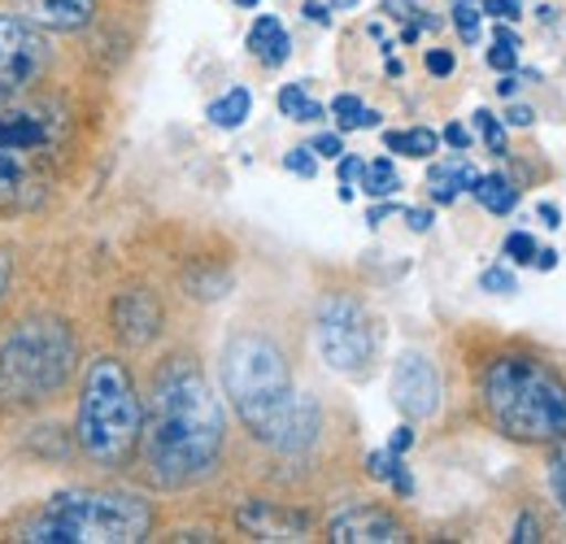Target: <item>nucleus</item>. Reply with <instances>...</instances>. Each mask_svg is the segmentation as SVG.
I'll list each match as a JSON object with an SVG mask.
<instances>
[{"mask_svg": "<svg viewBox=\"0 0 566 544\" xmlns=\"http://www.w3.org/2000/svg\"><path fill=\"white\" fill-rule=\"evenodd\" d=\"M140 440L144 471L157 488H184L213 471L227 440V418L206 375L188 357L157 370Z\"/></svg>", "mask_w": 566, "mask_h": 544, "instance_id": "1", "label": "nucleus"}, {"mask_svg": "<svg viewBox=\"0 0 566 544\" xmlns=\"http://www.w3.org/2000/svg\"><path fill=\"white\" fill-rule=\"evenodd\" d=\"M222 388L258 440L275 444L283 453H301L314 444L318 406H314V397L292 388L287 362L275 341L244 332L227 344L222 348Z\"/></svg>", "mask_w": 566, "mask_h": 544, "instance_id": "2", "label": "nucleus"}, {"mask_svg": "<svg viewBox=\"0 0 566 544\" xmlns=\"http://www.w3.org/2000/svg\"><path fill=\"white\" fill-rule=\"evenodd\" d=\"M153 532V505L136 492H57L18 523L27 544H136Z\"/></svg>", "mask_w": 566, "mask_h": 544, "instance_id": "3", "label": "nucleus"}, {"mask_svg": "<svg viewBox=\"0 0 566 544\" xmlns=\"http://www.w3.org/2000/svg\"><path fill=\"white\" fill-rule=\"evenodd\" d=\"M484 406L493 422L527 444L566 436V384L536 357L505 353L484 370Z\"/></svg>", "mask_w": 566, "mask_h": 544, "instance_id": "4", "label": "nucleus"}, {"mask_svg": "<svg viewBox=\"0 0 566 544\" xmlns=\"http://www.w3.org/2000/svg\"><path fill=\"white\" fill-rule=\"evenodd\" d=\"M144 431V406L136 397V384L127 375V366L118 357H96L87 366L83 393H78V418H74V436L78 449L105 467V471H123L140 444Z\"/></svg>", "mask_w": 566, "mask_h": 544, "instance_id": "5", "label": "nucleus"}, {"mask_svg": "<svg viewBox=\"0 0 566 544\" xmlns=\"http://www.w3.org/2000/svg\"><path fill=\"white\" fill-rule=\"evenodd\" d=\"M74 370V336L57 318H31L0 344V401L40 406L53 401Z\"/></svg>", "mask_w": 566, "mask_h": 544, "instance_id": "6", "label": "nucleus"}, {"mask_svg": "<svg viewBox=\"0 0 566 544\" xmlns=\"http://www.w3.org/2000/svg\"><path fill=\"white\" fill-rule=\"evenodd\" d=\"M314 341L323 362L336 370V375H366L370 370V357H375V323L370 314L361 310V301L336 292L318 305V318H314Z\"/></svg>", "mask_w": 566, "mask_h": 544, "instance_id": "7", "label": "nucleus"}, {"mask_svg": "<svg viewBox=\"0 0 566 544\" xmlns=\"http://www.w3.org/2000/svg\"><path fill=\"white\" fill-rule=\"evenodd\" d=\"M53 66V44L44 27L18 13H0V96L27 92L44 70Z\"/></svg>", "mask_w": 566, "mask_h": 544, "instance_id": "8", "label": "nucleus"}, {"mask_svg": "<svg viewBox=\"0 0 566 544\" xmlns=\"http://www.w3.org/2000/svg\"><path fill=\"white\" fill-rule=\"evenodd\" d=\"M392 406L415 422L440 409V375L427 353H401V362L392 366Z\"/></svg>", "mask_w": 566, "mask_h": 544, "instance_id": "9", "label": "nucleus"}, {"mask_svg": "<svg viewBox=\"0 0 566 544\" xmlns=\"http://www.w3.org/2000/svg\"><path fill=\"white\" fill-rule=\"evenodd\" d=\"M327 536H332L336 544H401V541H410V536H406V523L392 519V514L379 510V505H349L345 514L332 519Z\"/></svg>", "mask_w": 566, "mask_h": 544, "instance_id": "10", "label": "nucleus"}, {"mask_svg": "<svg viewBox=\"0 0 566 544\" xmlns=\"http://www.w3.org/2000/svg\"><path fill=\"white\" fill-rule=\"evenodd\" d=\"M235 523L253 541H305L310 536V514L275 505V501H249V505H240L235 510Z\"/></svg>", "mask_w": 566, "mask_h": 544, "instance_id": "11", "label": "nucleus"}, {"mask_svg": "<svg viewBox=\"0 0 566 544\" xmlns=\"http://www.w3.org/2000/svg\"><path fill=\"white\" fill-rule=\"evenodd\" d=\"M114 332L127 344H148L161 332V305L148 296V292H123L114 301Z\"/></svg>", "mask_w": 566, "mask_h": 544, "instance_id": "12", "label": "nucleus"}, {"mask_svg": "<svg viewBox=\"0 0 566 544\" xmlns=\"http://www.w3.org/2000/svg\"><path fill=\"white\" fill-rule=\"evenodd\" d=\"M31 13L53 31H83L96 18V0H31Z\"/></svg>", "mask_w": 566, "mask_h": 544, "instance_id": "13", "label": "nucleus"}, {"mask_svg": "<svg viewBox=\"0 0 566 544\" xmlns=\"http://www.w3.org/2000/svg\"><path fill=\"white\" fill-rule=\"evenodd\" d=\"M475 179H480V175H475V166H471L467 157H453V161H436V166L427 170V184H431V201H436V205H453V201H458V192H467Z\"/></svg>", "mask_w": 566, "mask_h": 544, "instance_id": "14", "label": "nucleus"}, {"mask_svg": "<svg viewBox=\"0 0 566 544\" xmlns=\"http://www.w3.org/2000/svg\"><path fill=\"white\" fill-rule=\"evenodd\" d=\"M53 139V127L40 114H0V148H22L35 153Z\"/></svg>", "mask_w": 566, "mask_h": 544, "instance_id": "15", "label": "nucleus"}, {"mask_svg": "<svg viewBox=\"0 0 566 544\" xmlns=\"http://www.w3.org/2000/svg\"><path fill=\"white\" fill-rule=\"evenodd\" d=\"M249 53H253L262 66H283V62H287L292 40H287V31H283L280 18L262 13V18L253 22V31H249Z\"/></svg>", "mask_w": 566, "mask_h": 544, "instance_id": "16", "label": "nucleus"}, {"mask_svg": "<svg viewBox=\"0 0 566 544\" xmlns=\"http://www.w3.org/2000/svg\"><path fill=\"white\" fill-rule=\"evenodd\" d=\"M31 188V166L22 148H0V205H13Z\"/></svg>", "mask_w": 566, "mask_h": 544, "instance_id": "17", "label": "nucleus"}, {"mask_svg": "<svg viewBox=\"0 0 566 544\" xmlns=\"http://www.w3.org/2000/svg\"><path fill=\"white\" fill-rule=\"evenodd\" d=\"M249 109H253V96H249V87H231L227 96H218L210 109H206V118H210L218 132H235V127H244Z\"/></svg>", "mask_w": 566, "mask_h": 544, "instance_id": "18", "label": "nucleus"}, {"mask_svg": "<svg viewBox=\"0 0 566 544\" xmlns=\"http://www.w3.org/2000/svg\"><path fill=\"white\" fill-rule=\"evenodd\" d=\"M366 471H370V479H384V483H392L401 496H415V479L406 475V467H401V453H392V449H375V453L366 458Z\"/></svg>", "mask_w": 566, "mask_h": 544, "instance_id": "19", "label": "nucleus"}, {"mask_svg": "<svg viewBox=\"0 0 566 544\" xmlns=\"http://www.w3.org/2000/svg\"><path fill=\"white\" fill-rule=\"evenodd\" d=\"M471 192L489 213H510L518 205V188H510V179H501V175H480L471 184Z\"/></svg>", "mask_w": 566, "mask_h": 544, "instance_id": "20", "label": "nucleus"}, {"mask_svg": "<svg viewBox=\"0 0 566 544\" xmlns=\"http://www.w3.org/2000/svg\"><path fill=\"white\" fill-rule=\"evenodd\" d=\"M357 179H361V192H366V197H375V201H379V197H397V192H401V175H397V166H392L388 157L366 161Z\"/></svg>", "mask_w": 566, "mask_h": 544, "instance_id": "21", "label": "nucleus"}, {"mask_svg": "<svg viewBox=\"0 0 566 544\" xmlns=\"http://www.w3.org/2000/svg\"><path fill=\"white\" fill-rule=\"evenodd\" d=\"M280 109H283V118H292V123H318V118H323V105L310 101L305 83H287V87H283Z\"/></svg>", "mask_w": 566, "mask_h": 544, "instance_id": "22", "label": "nucleus"}, {"mask_svg": "<svg viewBox=\"0 0 566 544\" xmlns=\"http://www.w3.org/2000/svg\"><path fill=\"white\" fill-rule=\"evenodd\" d=\"M384 144H388V153H401V157H431L440 136L427 127H415V132H388Z\"/></svg>", "mask_w": 566, "mask_h": 544, "instance_id": "23", "label": "nucleus"}, {"mask_svg": "<svg viewBox=\"0 0 566 544\" xmlns=\"http://www.w3.org/2000/svg\"><path fill=\"white\" fill-rule=\"evenodd\" d=\"M449 18H453V27H458V35H462L467 44H475V40H480V18H484V13H480L471 0H458Z\"/></svg>", "mask_w": 566, "mask_h": 544, "instance_id": "24", "label": "nucleus"}, {"mask_svg": "<svg viewBox=\"0 0 566 544\" xmlns=\"http://www.w3.org/2000/svg\"><path fill=\"white\" fill-rule=\"evenodd\" d=\"M361 101H357L354 92H340L336 101H332V114H336V123H340V132H361Z\"/></svg>", "mask_w": 566, "mask_h": 544, "instance_id": "25", "label": "nucleus"}, {"mask_svg": "<svg viewBox=\"0 0 566 544\" xmlns=\"http://www.w3.org/2000/svg\"><path fill=\"white\" fill-rule=\"evenodd\" d=\"M475 132L484 136V144L493 148L496 157H505V127L496 123V114H489V109H480V114H475Z\"/></svg>", "mask_w": 566, "mask_h": 544, "instance_id": "26", "label": "nucleus"}, {"mask_svg": "<svg viewBox=\"0 0 566 544\" xmlns=\"http://www.w3.org/2000/svg\"><path fill=\"white\" fill-rule=\"evenodd\" d=\"M505 258H510V262H518V266H532V258H536V240H532L527 231L505 236Z\"/></svg>", "mask_w": 566, "mask_h": 544, "instance_id": "27", "label": "nucleus"}, {"mask_svg": "<svg viewBox=\"0 0 566 544\" xmlns=\"http://www.w3.org/2000/svg\"><path fill=\"white\" fill-rule=\"evenodd\" d=\"M283 166H287L292 175H301V179H314V175H318L314 148H292V153H283Z\"/></svg>", "mask_w": 566, "mask_h": 544, "instance_id": "28", "label": "nucleus"}, {"mask_svg": "<svg viewBox=\"0 0 566 544\" xmlns=\"http://www.w3.org/2000/svg\"><path fill=\"white\" fill-rule=\"evenodd\" d=\"M480 287H484V292H496V296H505V292H514L518 283H514V274L505 271V266H493V271H484Z\"/></svg>", "mask_w": 566, "mask_h": 544, "instance_id": "29", "label": "nucleus"}, {"mask_svg": "<svg viewBox=\"0 0 566 544\" xmlns=\"http://www.w3.org/2000/svg\"><path fill=\"white\" fill-rule=\"evenodd\" d=\"M489 66L501 70V74H510V70L518 66V49H514V44H493V49H489Z\"/></svg>", "mask_w": 566, "mask_h": 544, "instance_id": "30", "label": "nucleus"}, {"mask_svg": "<svg viewBox=\"0 0 566 544\" xmlns=\"http://www.w3.org/2000/svg\"><path fill=\"white\" fill-rule=\"evenodd\" d=\"M480 13L501 18V22H514V18L523 13V0H484V9H480Z\"/></svg>", "mask_w": 566, "mask_h": 544, "instance_id": "31", "label": "nucleus"}, {"mask_svg": "<svg viewBox=\"0 0 566 544\" xmlns=\"http://www.w3.org/2000/svg\"><path fill=\"white\" fill-rule=\"evenodd\" d=\"M453 53H444V49H431L427 53V74H436V79H444V74H453Z\"/></svg>", "mask_w": 566, "mask_h": 544, "instance_id": "32", "label": "nucleus"}, {"mask_svg": "<svg viewBox=\"0 0 566 544\" xmlns=\"http://www.w3.org/2000/svg\"><path fill=\"white\" fill-rule=\"evenodd\" d=\"M549 483H554V492H558V501H563V510H566V453L554 458V467H549Z\"/></svg>", "mask_w": 566, "mask_h": 544, "instance_id": "33", "label": "nucleus"}, {"mask_svg": "<svg viewBox=\"0 0 566 544\" xmlns=\"http://www.w3.org/2000/svg\"><path fill=\"white\" fill-rule=\"evenodd\" d=\"M314 153H318V157H340V153H345V139L332 136V132H327V136L314 139Z\"/></svg>", "mask_w": 566, "mask_h": 544, "instance_id": "34", "label": "nucleus"}, {"mask_svg": "<svg viewBox=\"0 0 566 544\" xmlns=\"http://www.w3.org/2000/svg\"><path fill=\"white\" fill-rule=\"evenodd\" d=\"M514 541H523V544L541 541V527H536V519H532V514H523V519H518V527H514Z\"/></svg>", "mask_w": 566, "mask_h": 544, "instance_id": "35", "label": "nucleus"}, {"mask_svg": "<svg viewBox=\"0 0 566 544\" xmlns=\"http://www.w3.org/2000/svg\"><path fill=\"white\" fill-rule=\"evenodd\" d=\"M361 166H366L361 157H345V153H340V184H357V175H361Z\"/></svg>", "mask_w": 566, "mask_h": 544, "instance_id": "36", "label": "nucleus"}, {"mask_svg": "<svg viewBox=\"0 0 566 544\" xmlns=\"http://www.w3.org/2000/svg\"><path fill=\"white\" fill-rule=\"evenodd\" d=\"M444 139H449L453 148H471V132H467L462 123H449V127H444Z\"/></svg>", "mask_w": 566, "mask_h": 544, "instance_id": "37", "label": "nucleus"}, {"mask_svg": "<svg viewBox=\"0 0 566 544\" xmlns=\"http://www.w3.org/2000/svg\"><path fill=\"white\" fill-rule=\"evenodd\" d=\"M505 123H510V127H532V123H536V114H532L527 105H514V109L505 114Z\"/></svg>", "mask_w": 566, "mask_h": 544, "instance_id": "38", "label": "nucleus"}, {"mask_svg": "<svg viewBox=\"0 0 566 544\" xmlns=\"http://www.w3.org/2000/svg\"><path fill=\"white\" fill-rule=\"evenodd\" d=\"M410 444H415V427H397V431H392V444H388V449H392V453H406Z\"/></svg>", "mask_w": 566, "mask_h": 544, "instance_id": "39", "label": "nucleus"}, {"mask_svg": "<svg viewBox=\"0 0 566 544\" xmlns=\"http://www.w3.org/2000/svg\"><path fill=\"white\" fill-rule=\"evenodd\" d=\"M410 231H431V209H406Z\"/></svg>", "mask_w": 566, "mask_h": 544, "instance_id": "40", "label": "nucleus"}, {"mask_svg": "<svg viewBox=\"0 0 566 544\" xmlns=\"http://www.w3.org/2000/svg\"><path fill=\"white\" fill-rule=\"evenodd\" d=\"M384 13H392V18H415L419 9H415L410 0H384Z\"/></svg>", "mask_w": 566, "mask_h": 544, "instance_id": "41", "label": "nucleus"}, {"mask_svg": "<svg viewBox=\"0 0 566 544\" xmlns=\"http://www.w3.org/2000/svg\"><path fill=\"white\" fill-rule=\"evenodd\" d=\"M532 266H536V271H554V266H558V253H554V249H536Z\"/></svg>", "mask_w": 566, "mask_h": 544, "instance_id": "42", "label": "nucleus"}, {"mask_svg": "<svg viewBox=\"0 0 566 544\" xmlns=\"http://www.w3.org/2000/svg\"><path fill=\"white\" fill-rule=\"evenodd\" d=\"M541 222H545V227H563V209H558V205H541Z\"/></svg>", "mask_w": 566, "mask_h": 544, "instance_id": "43", "label": "nucleus"}, {"mask_svg": "<svg viewBox=\"0 0 566 544\" xmlns=\"http://www.w3.org/2000/svg\"><path fill=\"white\" fill-rule=\"evenodd\" d=\"M305 18H310V22H318V27H327V22H332V13H327L323 4H314V0L305 4Z\"/></svg>", "mask_w": 566, "mask_h": 544, "instance_id": "44", "label": "nucleus"}, {"mask_svg": "<svg viewBox=\"0 0 566 544\" xmlns=\"http://www.w3.org/2000/svg\"><path fill=\"white\" fill-rule=\"evenodd\" d=\"M388 213H397V205H375V209L366 213V222H370V227H379V222H384Z\"/></svg>", "mask_w": 566, "mask_h": 544, "instance_id": "45", "label": "nucleus"}, {"mask_svg": "<svg viewBox=\"0 0 566 544\" xmlns=\"http://www.w3.org/2000/svg\"><path fill=\"white\" fill-rule=\"evenodd\" d=\"M9 274H13V262H9V253H0V301H4V287H9Z\"/></svg>", "mask_w": 566, "mask_h": 544, "instance_id": "46", "label": "nucleus"}, {"mask_svg": "<svg viewBox=\"0 0 566 544\" xmlns=\"http://www.w3.org/2000/svg\"><path fill=\"white\" fill-rule=\"evenodd\" d=\"M496 44H514V49H518V35H514V31L501 22V27H496Z\"/></svg>", "mask_w": 566, "mask_h": 544, "instance_id": "47", "label": "nucleus"}, {"mask_svg": "<svg viewBox=\"0 0 566 544\" xmlns=\"http://www.w3.org/2000/svg\"><path fill=\"white\" fill-rule=\"evenodd\" d=\"M496 92H501V96H514V92H518V79H510V74H505V79L496 83Z\"/></svg>", "mask_w": 566, "mask_h": 544, "instance_id": "48", "label": "nucleus"}, {"mask_svg": "<svg viewBox=\"0 0 566 544\" xmlns=\"http://www.w3.org/2000/svg\"><path fill=\"white\" fill-rule=\"evenodd\" d=\"M361 127H379V114L375 109H361Z\"/></svg>", "mask_w": 566, "mask_h": 544, "instance_id": "49", "label": "nucleus"}, {"mask_svg": "<svg viewBox=\"0 0 566 544\" xmlns=\"http://www.w3.org/2000/svg\"><path fill=\"white\" fill-rule=\"evenodd\" d=\"M235 4H240V9H258L262 0H235Z\"/></svg>", "mask_w": 566, "mask_h": 544, "instance_id": "50", "label": "nucleus"}]
</instances>
